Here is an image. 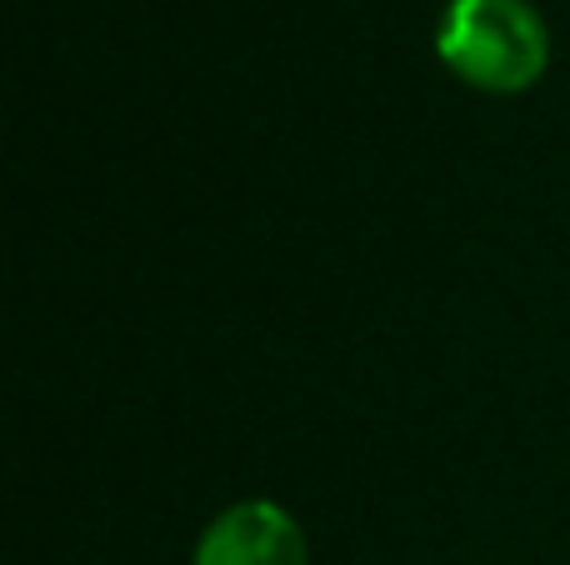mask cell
<instances>
[{
	"label": "cell",
	"instance_id": "obj_1",
	"mask_svg": "<svg viewBox=\"0 0 570 565\" xmlns=\"http://www.w3.org/2000/svg\"><path fill=\"white\" fill-rule=\"evenodd\" d=\"M435 56L485 96H521L551 66V30L531 0H451Z\"/></svg>",
	"mask_w": 570,
	"mask_h": 565
},
{
	"label": "cell",
	"instance_id": "obj_2",
	"mask_svg": "<svg viewBox=\"0 0 570 565\" xmlns=\"http://www.w3.org/2000/svg\"><path fill=\"white\" fill-rule=\"evenodd\" d=\"M196 565H311L301 521L276 500H240L220 511L196 546Z\"/></svg>",
	"mask_w": 570,
	"mask_h": 565
}]
</instances>
